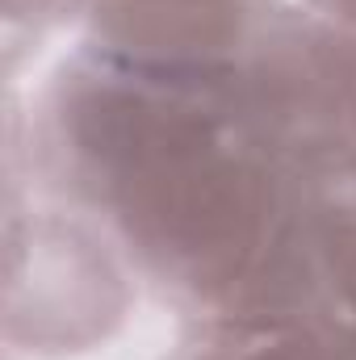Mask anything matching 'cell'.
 Here are the masks:
<instances>
[{"instance_id": "cell-3", "label": "cell", "mask_w": 356, "mask_h": 360, "mask_svg": "<svg viewBox=\"0 0 356 360\" xmlns=\"http://www.w3.org/2000/svg\"><path fill=\"white\" fill-rule=\"evenodd\" d=\"M276 0H76V42L160 76L227 92Z\"/></svg>"}, {"instance_id": "cell-1", "label": "cell", "mask_w": 356, "mask_h": 360, "mask_svg": "<svg viewBox=\"0 0 356 360\" xmlns=\"http://www.w3.org/2000/svg\"><path fill=\"white\" fill-rule=\"evenodd\" d=\"M168 306L126 243L84 205L46 188H8L4 356L122 360Z\"/></svg>"}, {"instance_id": "cell-4", "label": "cell", "mask_w": 356, "mask_h": 360, "mask_svg": "<svg viewBox=\"0 0 356 360\" xmlns=\"http://www.w3.org/2000/svg\"><path fill=\"white\" fill-rule=\"evenodd\" d=\"M281 4L327 25V30H336V34L356 38V0H281Z\"/></svg>"}, {"instance_id": "cell-2", "label": "cell", "mask_w": 356, "mask_h": 360, "mask_svg": "<svg viewBox=\"0 0 356 360\" xmlns=\"http://www.w3.org/2000/svg\"><path fill=\"white\" fill-rule=\"evenodd\" d=\"M239 130L302 176L356 151V38L276 0L222 92Z\"/></svg>"}]
</instances>
